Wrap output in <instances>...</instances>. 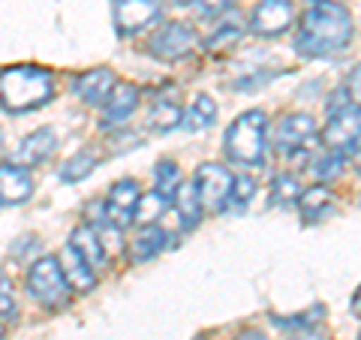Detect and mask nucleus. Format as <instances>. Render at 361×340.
<instances>
[{
  "label": "nucleus",
  "mask_w": 361,
  "mask_h": 340,
  "mask_svg": "<svg viewBox=\"0 0 361 340\" xmlns=\"http://www.w3.org/2000/svg\"><path fill=\"white\" fill-rule=\"evenodd\" d=\"M353 13L337 0H313L301 16L295 49L304 58H331L353 42Z\"/></svg>",
  "instance_id": "obj_1"
},
{
  "label": "nucleus",
  "mask_w": 361,
  "mask_h": 340,
  "mask_svg": "<svg viewBox=\"0 0 361 340\" xmlns=\"http://www.w3.org/2000/svg\"><path fill=\"white\" fill-rule=\"evenodd\" d=\"M54 97V75L37 63H16L0 70V106L9 115L42 109Z\"/></svg>",
  "instance_id": "obj_2"
},
{
  "label": "nucleus",
  "mask_w": 361,
  "mask_h": 340,
  "mask_svg": "<svg viewBox=\"0 0 361 340\" xmlns=\"http://www.w3.org/2000/svg\"><path fill=\"white\" fill-rule=\"evenodd\" d=\"M265 135H268V118L262 109H250L232 121L226 130V157L241 166H259L265 157Z\"/></svg>",
  "instance_id": "obj_3"
},
{
  "label": "nucleus",
  "mask_w": 361,
  "mask_h": 340,
  "mask_svg": "<svg viewBox=\"0 0 361 340\" xmlns=\"http://www.w3.org/2000/svg\"><path fill=\"white\" fill-rule=\"evenodd\" d=\"M27 292L49 310H61L70 304V283L63 277L58 256H39L27 268Z\"/></svg>",
  "instance_id": "obj_4"
},
{
  "label": "nucleus",
  "mask_w": 361,
  "mask_h": 340,
  "mask_svg": "<svg viewBox=\"0 0 361 340\" xmlns=\"http://www.w3.org/2000/svg\"><path fill=\"white\" fill-rule=\"evenodd\" d=\"M193 190H196V199H199L202 214H205V211L208 214L226 211V199H229V190H232L229 169H223L220 163H202L196 169Z\"/></svg>",
  "instance_id": "obj_5"
},
{
  "label": "nucleus",
  "mask_w": 361,
  "mask_h": 340,
  "mask_svg": "<svg viewBox=\"0 0 361 340\" xmlns=\"http://www.w3.org/2000/svg\"><path fill=\"white\" fill-rule=\"evenodd\" d=\"M322 148L341 154L343 160L349 154H358V103L329 111V123L322 130Z\"/></svg>",
  "instance_id": "obj_6"
},
{
  "label": "nucleus",
  "mask_w": 361,
  "mask_h": 340,
  "mask_svg": "<svg viewBox=\"0 0 361 340\" xmlns=\"http://www.w3.org/2000/svg\"><path fill=\"white\" fill-rule=\"evenodd\" d=\"M196 45V30L187 25V21H166L151 37L148 42V51L154 54L157 61H166V63H175L180 58H187Z\"/></svg>",
  "instance_id": "obj_7"
},
{
  "label": "nucleus",
  "mask_w": 361,
  "mask_h": 340,
  "mask_svg": "<svg viewBox=\"0 0 361 340\" xmlns=\"http://www.w3.org/2000/svg\"><path fill=\"white\" fill-rule=\"evenodd\" d=\"M139 199H142V190H139V181L135 178H121L111 184L109 196H106V220L109 226L115 229H127V226L135 220V211H139Z\"/></svg>",
  "instance_id": "obj_8"
},
{
  "label": "nucleus",
  "mask_w": 361,
  "mask_h": 340,
  "mask_svg": "<svg viewBox=\"0 0 361 340\" xmlns=\"http://www.w3.org/2000/svg\"><path fill=\"white\" fill-rule=\"evenodd\" d=\"M292 18H295V4L292 0H259L250 13V30L271 40L286 33Z\"/></svg>",
  "instance_id": "obj_9"
},
{
  "label": "nucleus",
  "mask_w": 361,
  "mask_h": 340,
  "mask_svg": "<svg viewBox=\"0 0 361 340\" xmlns=\"http://www.w3.org/2000/svg\"><path fill=\"white\" fill-rule=\"evenodd\" d=\"M160 18V4L157 0H118L115 4V25L121 37L145 30Z\"/></svg>",
  "instance_id": "obj_10"
},
{
  "label": "nucleus",
  "mask_w": 361,
  "mask_h": 340,
  "mask_svg": "<svg viewBox=\"0 0 361 340\" xmlns=\"http://www.w3.org/2000/svg\"><path fill=\"white\" fill-rule=\"evenodd\" d=\"M316 133V123L310 115H298V111H292V115H283L274 130V148L283 151V154H292L304 148Z\"/></svg>",
  "instance_id": "obj_11"
},
{
  "label": "nucleus",
  "mask_w": 361,
  "mask_h": 340,
  "mask_svg": "<svg viewBox=\"0 0 361 340\" xmlns=\"http://www.w3.org/2000/svg\"><path fill=\"white\" fill-rule=\"evenodd\" d=\"M33 193V178L30 169L18 163H4L0 166V208H13L27 202Z\"/></svg>",
  "instance_id": "obj_12"
},
{
  "label": "nucleus",
  "mask_w": 361,
  "mask_h": 340,
  "mask_svg": "<svg viewBox=\"0 0 361 340\" xmlns=\"http://www.w3.org/2000/svg\"><path fill=\"white\" fill-rule=\"evenodd\" d=\"M135 106H139V87L130 82H115L111 94L106 97V111H103V123L99 127L103 130L118 127V123H123L133 115Z\"/></svg>",
  "instance_id": "obj_13"
},
{
  "label": "nucleus",
  "mask_w": 361,
  "mask_h": 340,
  "mask_svg": "<svg viewBox=\"0 0 361 340\" xmlns=\"http://www.w3.org/2000/svg\"><path fill=\"white\" fill-rule=\"evenodd\" d=\"M115 73L109 70V66H97V70H90V73H82L73 82V94L82 99V103L87 106H99V103H106V97L111 94V87H115Z\"/></svg>",
  "instance_id": "obj_14"
},
{
  "label": "nucleus",
  "mask_w": 361,
  "mask_h": 340,
  "mask_svg": "<svg viewBox=\"0 0 361 340\" xmlns=\"http://www.w3.org/2000/svg\"><path fill=\"white\" fill-rule=\"evenodd\" d=\"M54 148H58V133H54L51 127H42L37 133L25 135V142H21L18 151H16V163L25 166V169L27 166H39L54 154Z\"/></svg>",
  "instance_id": "obj_15"
},
{
  "label": "nucleus",
  "mask_w": 361,
  "mask_h": 340,
  "mask_svg": "<svg viewBox=\"0 0 361 340\" xmlns=\"http://www.w3.org/2000/svg\"><path fill=\"white\" fill-rule=\"evenodd\" d=\"M169 247V235L157 223H145L130 241V259L133 262H151Z\"/></svg>",
  "instance_id": "obj_16"
},
{
  "label": "nucleus",
  "mask_w": 361,
  "mask_h": 340,
  "mask_svg": "<svg viewBox=\"0 0 361 340\" xmlns=\"http://www.w3.org/2000/svg\"><path fill=\"white\" fill-rule=\"evenodd\" d=\"M70 247L94 271H99V268L106 265V241L97 235L94 226H78V229L70 235Z\"/></svg>",
  "instance_id": "obj_17"
},
{
  "label": "nucleus",
  "mask_w": 361,
  "mask_h": 340,
  "mask_svg": "<svg viewBox=\"0 0 361 340\" xmlns=\"http://www.w3.org/2000/svg\"><path fill=\"white\" fill-rule=\"evenodd\" d=\"M58 262H61V268H63V277H66V283H70L73 289H78V292H90L97 286V271L90 268L82 256H78L70 244L61 250V256H58Z\"/></svg>",
  "instance_id": "obj_18"
},
{
  "label": "nucleus",
  "mask_w": 361,
  "mask_h": 340,
  "mask_svg": "<svg viewBox=\"0 0 361 340\" xmlns=\"http://www.w3.org/2000/svg\"><path fill=\"white\" fill-rule=\"evenodd\" d=\"M298 202H301V217H304V223H319L325 217H331L334 208H337L334 193L329 187H319V184L310 187V190H304L301 196H298Z\"/></svg>",
  "instance_id": "obj_19"
},
{
  "label": "nucleus",
  "mask_w": 361,
  "mask_h": 340,
  "mask_svg": "<svg viewBox=\"0 0 361 340\" xmlns=\"http://www.w3.org/2000/svg\"><path fill=\"white\" fill-rule=\"evenodd\" d=\"M172 202L178 205V226H180V232L196 229L199 220H202V208H199V199H196L193 184H184V181H180V187H178Z\"/></svg>",
  "instance_id": "obj_20"
},
{
  "label": "nucleus",
  "mask_w": 361,
  "mask_h": 340,
  "mask_svg": "<svg viewBox=\"0 0 361 340\" xmlns=\"http://www.w3.org/2000/svg\"><path fill=\"white\" fill-rule=\"evenodd\" d=\"M184 127L190 133H199V130H208L214 121H217V103L208 97V94H196L193 103H190V109L184 111Z\"/></svg>",
  "instance_id": "obj_21"
},
{
  "label": "nucleus",
  "mask_w": 361,
  "mask_h": 340,
  "mask_svg": "<svg viewBox=\"0 0 361 340\" xmlns=\"http://www.w3.org/2000/svg\"><path fill=\"white\" fill-rule=\"evenodd\" d=\"M178 187H180V169L175 160L166 157V160H160L154 166V193L166 202V205H172Z\"/></svg>",
  "instance_id": "obj_22"
},
{
  "label": "nucleus",
  "mask_w": 361,
  "mask_h": 340,
  "mask_svg": "<svg viewBox=\"0 0 361 340\" xmlns=\"http://www.w3.org/2000/svg\"><path fill=\"white\" fill-rule=\"evenodd\" d=\"M180 118H184V111H180V103L172 97H160L154 103L151 109V115H148V123H151V130L154 133H169V130H175L180 127Z\"/></svg>",
  "instance_id": "obj_23"
},
{
  "label": "nucleus",
  "mask_w": 361,
  "mask_h": 340,
  "mask_svg": "<svg viewBox=\"0 0 361 340\" xmlns=\"http://www.w3.org/2000/svg\"><path fill=\"white\" fill-rule=\"evenodd\" d=\"M97 160H99V154L94 148H87V151H75L70 160H66L61 169H58V178L63 181V184H75V181H82L87 178L90 172L97 169Z\"/></svg>",
  "instance_id": "obj_24"
},
{
  "label": "nucleus",
  "mask_w": 361,
  "mask_h": 340,
  "mask_svg": "<svg viewBox=\"0 0 361 340\" xmlns=\"http://www.w3.org/2000/svg\"><path fill=\"white\" fill-rule=\"evenodd\" d=\"M253 193H256V181H253L250 175L232 178V190H229V199H226V211L241 214V211L253 202Z\"/></svg>",
  "instance_id": "obj_25"
},
{
  "label": "nucleus",
  "mask_w": 361,
  "mask_h": 340,
  "mask_svg": "<svg viewBox=\"0 0 361 340\" xmlns=\"http://www.w3.org/2000/svg\"><path fill=\"white\" fill-rule=\"evenodd\" d=\"M343 163H346V160H343L341 154H334V151H329V148H322V151L310 160V172H313L316 181H331L334 175H341Z\"/></svg>",
  "instance_id": "obj_26"
},
{
  "label": "nucleus",
  "mask_w": 361,
  "mask_h": 340,
  "mask_svg": "<svg viewBox=\"0 0 361 340\" xmlns=\"http://www.w3.org/2000/svg\"><path fill=\"white\" fill-rule=\"evenodd\" d=\"M301 196V184L292 175H280L274 184H271V205H292Z\"/></svg>",
  "instance_id": "obj_27"
},
{
  "label": "nucleus",
  "mask_w": 361,
  "mask_h": 340,
  "mask_svg": "<svg viewBox=\"0 0 361 340\" xmlns=\"http://www.w3.org/2000/svg\"><path fill=\"white\" fill-rule=\"evenodd\" d=\"M16 320V298H13V283L0 271V322Z\"/></svg>",
  "instance_id": "obj_28"
},
{
  "label": "nucleus",
  "mask_w": 361,
  "mask_h": 340,
  "mask_svg": "<svg viewBox=\"0 0 361 340\" xmlns=\"http://www.w3.org/2000/svg\"><path fill=\"white\" fill-rule=\"evenodd\" d=\"M238 37H241V28H238V25H223V28L208 40V49H211V51L229 49V45L238 42Z\"/></svg>",
  "instance_id": "obj_29"
},
{
  "label": "nucleus",
  "mask_w": 361,
  "mask_h": 340,
  "mask_svg": "<svg viewBox=\"0 0 361 340\" xmlns=\"http://www.w3.org/2000/svg\"><path fill=\"white\" fill-rule=\"evenodd\" d=\"M193 4H196V16L208 21V18L223 16L232 6V0H193Z\"/></svg>",
  "instance_id": "obj_30"
},
{
  "label": "nucleus",
  "mask_w": 361,
  "mask_h": 340,
  "mask_svg": "<svg viewBox=\"0 0 361 340\" xmlns=\"http://www.w3.org/2000/svg\"><path fill=\"white\" fill-rule=\"evenodd\" d=\"M289 340H329V334H325L319 325H304L298 332H292Z\"/></svg>",
  "instance_id": "obj_31"
},
{
  "label": "nucleus",
  "mask_w": 361,
  "mask_h": 340,
  "mask_svg": "<svg viewBox=\"0 0 361 340\" xmlns=\"http://www.w3.org/2000/svg\"><path fill=\"white\" fill-rule=\"evenodd\" d=\"M235 340H268V337H265L262 332H253V328H244V332L235 337Z\"/></svg>",
  "instance_id": "obj_32"
},
{
  "label": "nucleus",
  "mask_w": 361,
  "mask_h": 340,
  "mask_svg": "<svg viewBox=\"0 0 361 340\" xmlns=\"http://www.w3.org/2000/svg\"><path fill=\"white\" fill-rule=\"evenodd\" d=\"M172 4H178V6H184V4H193V0H172Z\"/></svg>",
  "instance_id": "obj_33"
},
{
  "label": "nucleus",
  "mask_w": 361,
  "mask_h": 340,
  "mask_svg": "<svg viewBox=\"0 0 361 340\" xmlns=\"http://www.w3.org/2000/svg\"><path fill=\"white\" fill-rule=\"evenodd\" d=\"M0 340H4V322H0Z\"/></svg>",
  "instance_id": "obj_34"
}]
</instances>
